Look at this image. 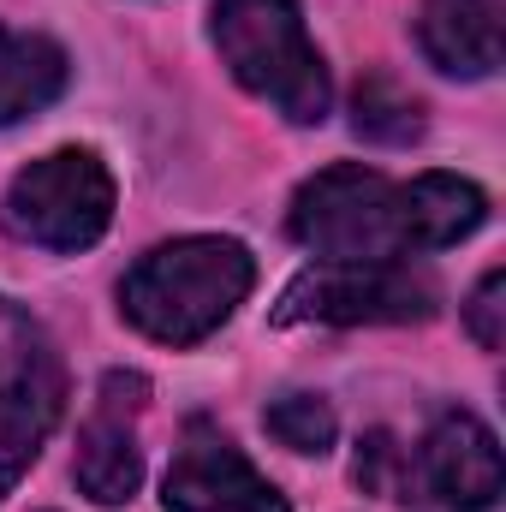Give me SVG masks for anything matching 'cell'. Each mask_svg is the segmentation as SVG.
<instances>
[{"instance_id":"6da1fadb","label":"cell","mask_w":506,"mask_h":512,"mask_svg":"<svg viewBox=\"0 0 506 512\" xmlns=\"http://www.w3.org/2000/svg\"><path fill=\"white\" fill-rule=\"evenodd\" d=\"M489 221L483 185L459 173H423L393 185L370 167H328L298 185L286 233L322 262H399L417 251H447Z\"/></svg>"},{"instance_id":"7a4b0ae2","label":"cell","mask_w":506,"mask_h":512,"mask_svg":"<svg viewBox=\"0 0 506 512\" xmlns=\"http://www.w3.org/2000/svg\"><path fill=\"white\" fill-rule=\"evenodd\" d=\"M256 286V262L239 239H173L137 256L120 280V310L161 346L209 340Z\"/></svg>"},{"instance_id":"3957f363","label":"cell","mask_w":506,"mask_h":512,"mask_svg":"<svg viewBox=\"0 0 506 512\" xmlns=\"http://www.w3.org/2000/svg\"><path fill=\"white\" fill-rule=\"evenodd\" d=\"M209 36H215L227 72L256 102H268L280 120H292V126L328 120L334 84H328V66L304 30L298 0H215Z\"/></svg>"},{"instance_id":"277c9868","label":"cell","mask_w":506,"mask_h":512,"mask_svg":"<svg viewBox=\"0 0 506 512\" xmlns=\"http://www.w3.org/2000/svg\"><path fill=\"white\" fill-rule=\"evenodd\" d=\"M108 221H114V173L90 149H54L30 161L0 197V227L42 251H90L108 233Z\"/></svg>"},{"instance_id":"5b68a950","label":"cell","mask_w":506,"mask_h":512,"mask_svg":"<svg viewBox=\"0 0 506 512\" xmlns=\"http://www.w3.org/2000/svg\"><path fill=\"white\" fill-rule=\"evenodd\" d=\"M66 411V364L48 328L0 292V489H12Z\"/></svg>"},{"instance_id":"8992f818","label":"cell","mask_w":506,"mask_h":512,"mask_svg":"<svg viewBox=\"0 0 506 512\" xmlns=\"http://www.w3.org/2000/svg\"><path fill=\"white\" fill-rule=\"evenodd\" d=\"M429 316H435V286L399 262H316L274 304L280 328L298 322L376 328V322H429Z\"/></svg>"},{"instance_id":"52a82bcc","label":"cell","mask_w":506,"mask_h":512,"mask_svg":"<svg viewBox=\"0 0 506 512\" xmlns=\"http://www.w3.org/2000/svg\"><path fill=\"white\" fill-rule=\"evenodd\" d=\"M393 483L411 512H489L506 483L501 441L483 417L447 411L411 453H399Z\"/></svg>"},{"instance_id":"ba28073f","label":"cell","mask_w":506,"mask_h":512,"mask_svg":"<svg viewBox=\"0 0 506 512\" xmlns=\"http://www.w3.org/2000/svg\"><path fill=\"white\" fill-rule=\"evenodd\" d=\"M161 507L167 512H292L286 495L203 417L185 429V441H179V453L167 465Z\"/></svg>"},{"instance_id":"9c48e42d","label":"cell","mask_w":506,"mask_h":512,"mask_svg":"<svg viewBox=\"0 0 506 512\" xmlns=\"http://www.w3.org/2000/svg\"><path fill=\"white\" fill-rule=\"evenodd\" d=\"M143 399H149V382L114 370L102 382L96 411L78 429V465H72V477H78V489L96 507H126L131 495H137V483H143V447H137V411H143Z\"/></svg>"},{"instance_id":"30bf717a","label":"cell","mask_w":506,"mask_h":512,"mask_svg":"<svg viewBox=\"0 0 506 512\" xmlns=\"http://www.w3.org/2000/svg\"><path fill=\"white\" fill-rule=\"evenodd\" d=\"M417 48L447 78H489L501 66V0H423Z\"/></svg>"},{"instance_id":"8fae6325","label":"cell","mask_w":506,"mask_h":512,"mask_svg":"<svg viewBox=\"0 0 506 512\" xmlns=\"http://www.w3.org/2000/svg\"><path fill=\"white\" fill-rule=\"evenodd\" d=\"M60 90H66L60 42L0 24V126H18V120L42 114Z\"/></svg>"},{"instance_id":"7c38bea8","label":"cell","mask_w":506,"mask_h":512,"mask_svg":"<svg viewBox=\"0 0 506 512\" xmlns=\"http://www.w3.org/2000/svg\"><path fill=\"white\" fill-rule=\"evenodd\" d=\"M352 131L370 137V143H411V137H423V102L405 84L376 72L352 96Z\"/></svg>"},{"instance_id":"4fadbf2b","label":"cell","mask_w":506,"mask_h":512,"mask_svg":"<svg viewBox=\"0 0 506 512\" xmlns=\"http://www.w3.org/2000/svg\"><path fill=\"white\" fill-rule=\"evenodd\" d=\"M262 429H268L280 447H292V453H328L334 435H340L334 405H328L322 393H280V399L262 411Z\"/></svg>"},{"instance_id":"5bb4252c","label":"cell","mask_w":506,"mask_h":512,"mask_svg":"<svg viewBox=\"0 0 506 512\" xmlns=\"http://www.w3.org/2000/svg\"><path fill=\"white\" fill-rule=\"evenodd\" d=\"M465 328H471V340L483 352H501V340H506V274L501 268H489L477 280V292L465 298Z\"/></svg>"},{"instance_id":"9a60e30c","label":"cell","mask_w":506,"mask_h":512,"mask_svg":"<svg viewBox=\"0 0 506 512\" xmlns=\"http://www.w3.org/2000/svg\"><path fill=\"white\" fill-rule=\"evenodd\" d=\"M393 471H399V447H393V435H381V429H376L370 441H358V465H352L358 489H370V495H381Z\"/></svg>"}]
</instances>
